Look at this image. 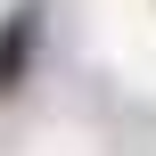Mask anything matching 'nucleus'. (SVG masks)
Returning a JSON list of instances; mask_svg holds the SVG:
<instances>
[{"label":"nucleus","mask_w":156,"mask_h":156,"mask_svg":"<svg viewBox=\"0 0 156 156\" xmlns=\"http://www.w3.org/2000/svg\"><path fill=\"white\" fill-rule=\"evenodd\" d=\"M25 58H33V8H16V16H8V33H0V90H16Z\"/></svg>","instance_id":"1"}]
</instances>
